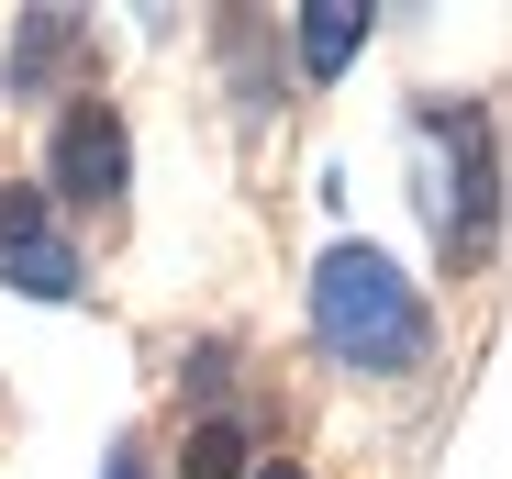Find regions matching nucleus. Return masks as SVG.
Here are the masks:
<instances>
[{"mask_svg":"<svg viewBox=\"0 0 512 479\" xmlns=\"http://www.w3.org/2000/svg\"><path fill=\"white\" fill-rule=\"evenodd\" d=\"M0 279H12L23 301H67L78 290V246L56 234L45 190H0Z\"/></svg>","mask_w":512,"mask_h":479,"instance_id":"7ed1b4c3","label":"nucleus"},{"mask_svg":"<svg viewBox=\"0 0 512 479\" xmlns=\"http://www.w3.org/2000/svg\"><path fill=\"white\" fill-rule=\"evenodd\" d=\"M412 156H423V212H435V246H479L490 223V168H479V123L468 112H423L412 123Z\"/></svg>","mask_w":512,"mask_h":479,"instance_id":"f03ea898","label":"nucleus"},{"mask_svg":"<svg viewBox=\"0 0 512 479\" xmlns=\"http://www.w3.org/2000/svg\"><path fill=\"white\" fill-rule=\"evenodd\" d=\"M245 457H256V435H245L234 413L190 424V446H179V468H190V479H245Z\"/></svg>","mask_w":512,"mask_h":479,"instance_id":"423d86ee","label":"nucleus"},{"mask_svg":"<svg viewBox=\"0 0 512 479\" xmlns=\"http://www.w3.org/2000/svg\"><path fill=\"white\" fill-rule=\"evenodd\" d=\"M357 45H368V0H301V67L312 78H334Z\"/></svg>","mask_w":512,"mask_h":479,"instance_id":"39448f33","label":"nucleus"},{"mask_svg":"<svg viewBox=\"0 0 512 479\" xmlns=\"http://www.w3.org/2000/svg\"><path fill=\"white\" fill-rule=\"evenodd\" d=\"M101 479H145V468H134V457H123V446H112V457H101Z\"/></svg>","mask_w":512,"mask_h":479,"instance_id":"0eeeda50","label":"nucleus"},{"mask_svg":"<svg viewBox=\"0 0 512 479\" xmlns=\"http://www.w3.org/2000/svg\"><path fill=\"white\" fill-rule=\"evenodd\" d=\"M56 190L67 201H123V179H134V145H123V112L112 101H78L67 123H56Z\"/></svg>","mask_w":512,"mask_h":479,"instance_id":"20e7f679","label":"nucleus"},{"mask_svg":"<svg viewBox=\"0 0 512 479\" xmlns=\"http://www.w3.org/2000/svg\"><path fill=\"white\" fill-rule=\"evenodd\" d=\"M245 479H301V468H290V457H279V468H245Z\"/></svg>","mask_w":512,"mask_h":479,"instance_id":"6e6552de","label":"nucleus"},{"mask_svg":"<svg viewBox=\"0 0 512 479\" xmlns=\"http://www.w3.org/2000/svg\"><path fill=\"white\" fill-rule=\"evenodd\" d=\"M312 335L346 368H412L423 357V301L379 246H323L312 268Z\"/></svg>","mask_w":512,"mask_h":479,"instance_id":"f257e3e1","label":"nucleus"}]
</instances>
